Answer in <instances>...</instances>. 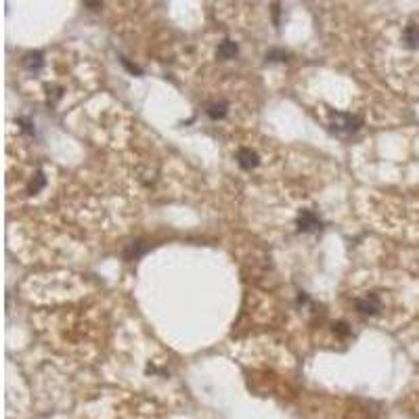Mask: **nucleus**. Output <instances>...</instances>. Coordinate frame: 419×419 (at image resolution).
Segmentation results:
<instances>
[{"instance_id": "f257e3e1", "label": "nucleus", "mask_w": 419, "mask_h": 419, "mask_svg": "<svg viewBox=\"0 0 419 419\" xmlns=\"http://www.w3.org/2000/svg\"><path fill=\"white\" fill-rule=\"evenodd\" d=\"M362 120L358 116H352V114H340V111H335L331 114V128L333 132L338 134H352L360 128Z\"/></svg>"}, {"instance_id": "f03ea898", "label": "nucleus", "mask_w": 419, "mask_h": 419, "mask_svg": "<svg viewBox=\"0 0 419 419\" xmlns=\"http://www.w3.org/2000/svg\"><path fill=\"white\" fill-rule=\"evenodd\" d=\"M296 222H298V231H302V233H315L323 227V220H321L312 210H302Z\"/></svg>"}, {"instance_id": "7ed1b4c3", "label": "nucleus", "mask_w": 419, "mask_h": 419, "mask_svg": "<svg viewBox=\"0 0 419 419\" xmlns=\"http://www.w3.org/2000/svg\"><path fill=\"white\" fill-rule=\"evenodd\" d=\"M237 162H239V166L243 168V170H251V168H256L260 164V158H258V153L251 151V149H239V153H237Z\"/></svg>"}, {"instance_id": "20e7f679", "label": "nucleus", "mask_w": 419, "mask_h": 419, "mask_svg": "<svg viewBox=\"0 0 419 419\" xmlns=\"http://www.w3.org/2000/svg\"><path fill=\"white\" fill-rule=\"evenodd\" d=\"M356 308L360 312H365V315H375L377 310H380V300H377L375 293H369L367 298H358L356 300Z\"/></svg>"}, {"instance_id": "39448f33", "label": "nucleus", "mask_w": 419, "mask_h": 419, "mask_svg": "<svg viewBox=\"0 0 419 419\" xmlns=\"http://www.w3.org/2000/svg\"><path fill=\"white\" fill-rule=\"evenodd\" d=\"M23 67L27 69V72L38 74L40 69L44 67V55L42 53H27L23 57Z\"/></svg>"}, {"instance_id": "423d86ee", "label": "nucleus", "mask_w": 419, "mask_h": 419, "mask_svg": "<svg viewBox=\"0 0 419 419\" xmlns=\"http://www.w3.org/2000/svg\"><path fill=\"white\" fill-rule=\"evenodd\" d=\"M205 111H207L210 120H222V118L227 116V111H229V103H227V101H216V103H210Z\"/></svg>"}, {"instance_id": "0eeeda50", "label": "nucleus", "mask_w": 419, "mask_h": 419, "mask_svg": "<svg viewBox=\"0 0 419 419\" xmlns=\"http://www.w3.org/2000/svg\"><path fill=\"white\" fill-rule=\"evenodd\" d=\"M237 53H239V46H237L233 40H222L220 42V46H218V57L220 59H233Z\"/></svg>"}, {"instance_id": "6e6552de", "label": "nucleus", "mask_w": 419, "mask_h": 419, "mask_svg": "<svg viewBox=\"0 0 419 419\" xmlns=\"http://www.w3.org/2000/svg\"><path fill=\"white\" fill-rule=\"evenodd\" d=\"M147 249H149V247H147L143 241H134V243L128 245V249L124 251V258H126V260H136V258H141Z\"/></svg>"}, {"instance_id": "1a4fd4ad", "label": "nucleus", "mask_w": 419, "mask_h": 419, "mask_svg": "<svg viewBox=\"0 0 419 419\" xmlns=\"http://www.w3.org/2000/svg\"><path fill=\"white\" fill-rule=\"evenodd\" d=\"M404 42H407L409 48L419 46V27L417 25H409L407 30H404Z\"/></svg>"}, {"instance_id": "9d476101", "label": "nucleus", "mask_w": 419, "mask_h": 419, "mask_svg": "<svg viewBox=\"0 0 419 419\" xmlns=\"http://www.w3.org/2000/svg\"><path fill=\"white\" fill-rule=\"evenodd\" d=\"M44 185H46V176H44V172H42V170H38L36 176H34V180L30 183V187H27V193L34 195V193H38Z\"/></svg>"}, {"instance_id": "9b49d317", "label": "nucleus", "mask_w": 419, "mask_h": 419, "mask_svg": "<svg viewBox=\"0 0 419 419\" xmlns=\"http://www.w3.org/2000/svg\"><path fill=\"white\" fill-rule=\"evenodd\" d=\"M285 57H287V53H285L283 48H271V50L267 53V61H269V63H275V61H285Z\"/></svg>"}, {"instance_id": "f8f14e48", "label": "nucleus", "mask_w": 419, "mask_h": 419, "mask_svg": "<svg viewBox=\"0 0 419 419\" xmlns=\"http://www.w3.org/2000/svg\"><path fill=\"white\" fill-rule=\"evenodd\" d=\"M17 124H21V130L25 134H36V128H34V124L27 120V118H17Z\"/></svg>"}, {"instance_id": "ddd939ff", "label": "nucleus", "mask_w": 419, "mask_h": 419, "mask_svg": "<svg viewBox=\"0 0 419 419\" xmlns=\"http://www.w3.org/2000/svg\"><path fill=\"white\" fill-rule=\"evenodd\" d=\"M333 333H338V335H342V338H346V335L350 333V329H348V325L344 323V321H338V323H333Z\"/></svg>"}, {"instance_id": "4468645a", "label": "nucleus", "mask_w": 419, "mask_h": 419, "mask_svg": "<svg viewBox=\"0 0 419 419\" xmlns=\"http://www.w3.org/2000/svg\"><path fill=\"white\" fill-rule=\"evenodd\" d=\"M122 65H124L126 69H128V72H132V74H138V76L143 74V69H141V67H138V65H132L128 59H126V57H122Z\"/></svg>"}, {"instance_id": "2eb2a0df", "label": "nucleus", "mask_w": 419, "mask_h": 419, "mask_svg": "<svg viewBox=\"0 0 419 419\" xmlns=\"http://www.w3.org/2000/svg\"><path fill=\"white\" fill-rule=\"evenodd\" d=\"M298 302H300V304H308V296H306V293H300V296H298Z\"/></svg>"}, {"instance_id": "dca6fc26", "label": "nucleus", "mask_w": 419, "mask_h": 419, "mask_svg": "<svg viewBox=\"0 0 419 419\" xmlns=\"http://www.w3.org/2000/svg\"><path fill=\"white\" fill-rule=\"evenodd\" d=\"M84 5H86V7H92L94 11H96V9H101V3H84Z\"/></svg>"}, {"instance_id": "f3484780", "label": "nucleus", "mask_w": 419, "mask_h": 419, "mask_svg": "<svg viewBox=\"0 0 419 419\" xmlns=\"http://www.w3.org/2000/svg\"><path fill=\"white\" fill-rule=\"evenodd\" d=\"M273 11H275V23H279V5H275Z\"/></svg>"}]
</instances>
